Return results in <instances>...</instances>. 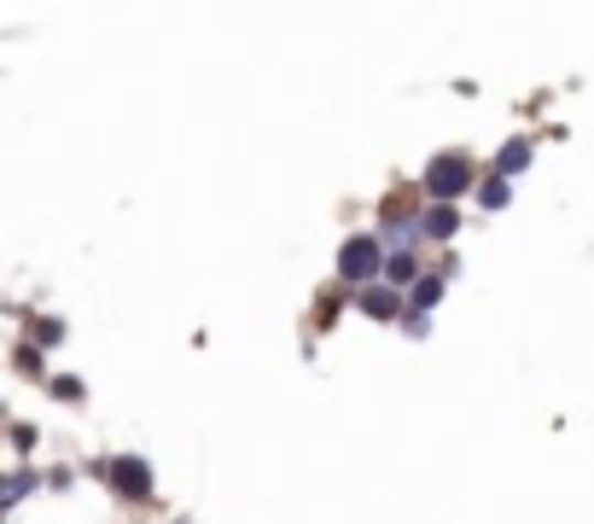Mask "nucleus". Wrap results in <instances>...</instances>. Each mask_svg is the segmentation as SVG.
Segmentation results:
<instances>
[{
	"label": "nucleus",
	"instance_id": "obj_1",
	"mask_svg": "<svg viewBox=\"0 0 594 524\" xmlns=\"http://www.w3.org/2000/svg\"><path fill=\"white\" fill-rule=\"evenodd\" d=\"M420 181H425V193H432L438 205H455L461 193H473V157L466 152H438Z\"/></svg>",
	"mask_w": 594,
	"mask_h": 524
},
{
	"label": "nucleus",
	"instance_id": "obj_2",
	"mask_svg": "<svg viewBox=\"0 0 594 524\" xmlns=\"http://www.w3.org/2000/svg\"><path fill=\"white\" fill-rule=\"evenodd\" d=\"M385 269V245L374 233H350L338 245V280H350V286H367V280H374Z\"/></svg>",
	"mask_w": 594,
	"mask_h": 524
},
{
	"label": "nucleus",
	"instance_id": "obj_3",
	"mask_svg": "<svg viewBox=\"0 0 594 524\" xmlns=\"http://www.w3.org/2000/svg\"><path fill=\"white\" fill-rule=\"evenodd\" d=\"M106 478H111V490L122 501H147L152 495V467H147V460H134V455H117L106 467Z\"/></svg>",
	"mask_w": 594,
	"mask_h": 524
},
{
	"label": "nucleus",
	"instance_id": "obj_4",
	"mask_svg": "<svg viewBox=\"0 0 594 524\" xmlns=\"http://www.w3.org/2000/svg\"><path fill=\"white\" fill-rule=\"evenodd\" d=\"M432 239H455V228H461V216H455V205H432L425 210V221H420Z\"/></svg>",
	"mask_w": 594,
	"mask_h": 524
},
{
	"label": "nucleus",
	"instance_id": "obj_5",
	"mask_svg": "<svg viewBox=\"0 0 594 524\" xmlns=\"http://www.w3.org/2000/svg\"><path fill=\"white\" fill-rule=\"evenodd\" d=\"M525 164H530V146H525V140H514V146H501V157H496V181L519 175Z\"/></svg>",
	"mask_w": 594,
	"mask_h": 524
},
{
	"label": "nucleus",
	"instance_id": "obj_6",
	"mask_svg": "<svg viewBox=\"0 0 594 524\" xmlns=\"http://www.w3.org/2000/svg\"><path fill=\"white\" fill-rule=\"evenodd\" d=\"M361 309L379 315V320H391V315H397V297L385 292V286H367V292H361Z\"/></svg>",
	"mask_w": 594,
	"mask_h": 524
},
{
	"label": "nucleus",
	"instance_id": "obj_7",
	"mask_svg": "<svg viewBox=\"0 0 594 524\" xmlns=\"http://www.w3.org/2000/svg\"><path fill=\"white\" fill-rule=\"evenodd\" d=\"M385 280H391V286H420L414 256H391V262H385Z\"/></svg>",
	"mask_w": 594,
	"mask_h": 524
},
{
	"label": "nucleus",
	"instance_id": "obj_8",
	"mask_svg": "<svg viewBox=\"0 0 594 524\" xmlns=\"http://www.w3.org/2000/svg\"><path fill=\"white\" fill-rule=\"evenodd\" d=\"M30 490H35V478H30V472H18V478H7V483H0V513H7V507H12L18 495H30Z\"/></svg>",
	"mask_w": 594,
	"mask_h": 524
},
{
	"label": "nucleus",
	"instance_id": "obj_9",
	"mask_svg": "<svg viewBox=\"0 0 594 524\" xmlns=\"http://www.w3.org/2000/svg\"><path fill=\"white\" fill-rule=\"evenodd\" d=\"M478 205H484V210H501V205H507V181H484V187H478Z\"/></svg>",
	"mask_w": 594,
	"mask_h": 524
},
{
	"label": "nucleus",
	"instance_id": "obj_10",
	"mask_svg": "<svg viewBox=\"0 0 594 524\" xmlns=\"http://www.w3.org/2000/svg\"><path fill=\"white\" fill-rule=\"evenodd\" d=\"M438 297H443V280H420V286H414V315H420V309H432Z\"/></svg>",
	"mask_w": 594,
	"mask_h": 524
},
{
	"label": "nucleus",
	"instance_id": "obj_11",
	"mask_svg": "<svg viewBox=\"0 0 594 524\" xmlns=\"http://www.w3.org/2000/svg\"><path fill=\"white\" fill-rule=\"evenodd\" d=\"M18 368H24V373H41V356L24 345V350H18Z\"/></svg>",
	"mask_w": 594,
	"mask_h": 524
}]
</instances>
